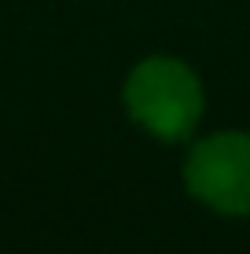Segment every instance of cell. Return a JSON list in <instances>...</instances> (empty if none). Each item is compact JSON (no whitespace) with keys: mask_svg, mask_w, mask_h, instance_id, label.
Wrapping results in <instances>:
<instances>
[{"mask_svg":"<svg viewBox=\"0 0 250 254\" xmlns=\"http://www.w3.org/2000/svg\"><path fill=\"white\" fill-rule=\"evenodd\" d=\"M125 111L158 140H184L202 118V81L173 56H151L125 77Z\"/></svg>","mask_w":250,"mask_h":254,"instance_id":"1","label":"cell"},{"mask_svg":"<svg viewBox=\"0 0 250 254\" xmlns=\"http://www.w3.org/2000/svg\"><path fill=\"white\" fill-rule=\"evenodd\" d=\"M184 185L217 214H250V133H213L192 144L184 159Z\"/></svg>","mask_w":250,"mask_h":254,"instance_id":"2","label":"cell"}]
</instances>
